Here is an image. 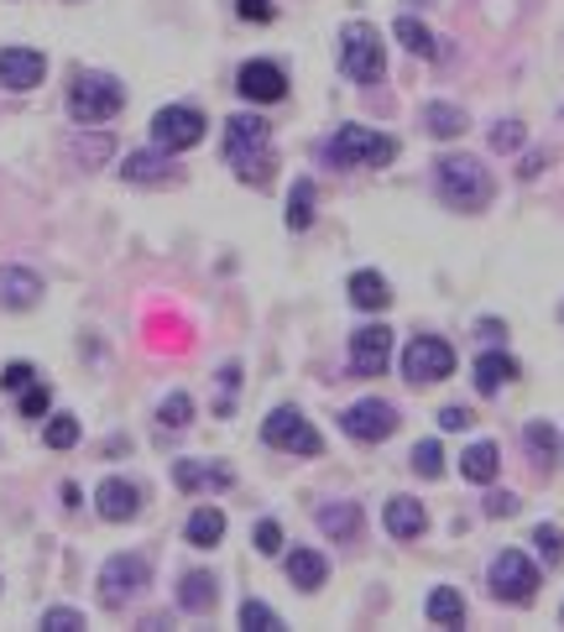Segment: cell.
<instances>
[{"mask_svg":"<svg viewBox=\"0 0 564 632\" xmlns=\"http://www.w3.org/2000/svg\"><path fill=\"white\" fill-rule=\"evenodd\" d=\"M434 188H439V199H445L449 210H460V214H481L496 194L486 163L466 157V152H449V157L434 163Z\"/></svg>","mask_w":564,"mask_h":632,"instance_id":"6da1fadb","label":"cell"},{"mask_svg":"<svg viewBox=\"0 0 564 632\" xmlns=\"http://www.w3.org/2000/svg\"><path fill=\"white\" fill-rule=\"evenodd\" d=\"M225 163L246 178V184H267L272 178V126L261 116H231L225 120Z\"/></svg>","mask_w":564,"mask_h":632,"instance_id":"7a4b0ae2","label":"cell"},{"mask_svg":"<svg viewBox=\"0 0 564 632\" xmlns=\"http://www.w3.org/2000/svg\"><path fill=\"white\" fill-rule=\"evenodd\" d=\"M126 105V84L116 73H73L69 84V116L79 126H105V120L120 116Z\"/></svg>","mask_w":564,"mask_h":632,"instance_id":"3957f363","label":"cell"},{"mask_svg":"<svg viewBox=\"0 0 564 632\" xmlns=\"http://www.w3.org/2000/svg\"><path fill=\"white\" fill-rule=\"evenodd\" d=\"M325 157L334 167H387L398 157V141L387 137V131H372V126H340L329 137Z\"/></svg>","mask_w":564,"mask_h":632,"instance_id":"277c9868","label":"cell"},{"mask_svg":"<svg viewBox=\"0 0 564 632\" xmlns=\"http://www.w3.org/2000/svg\"><path fill=\"white\" fill-rule=\"evenodd\" d=\"M340 69L355 84H376L387 73V52H381V37H376L372 22H345V32H340Z\"/></svg>","mask_w":564,"mask_h":632,"instance_id":"5b68a950","label":"cell"},{"mask_svg":"<svg viewBox=\"0 0 564 632\" xmlns=\"http://www.w3.org/2000/svg\"><path fill=\"white\" fill-rule=\"evenodd\" d=\"M492 596L496 601H507V607H528L533 596H539V586H543V575H539V564L528 560L522 549H502L492 560Z\"/></svg>","mask_w":564,"mask_h":632,"instance_id":"8992f818","label":"cell"},{"mask_svg":"<svg viewBox=\"0 0 564 632\" xmlns=\"http://www.w3.org/2000/svg\"><path fill=\"white\" fill-rule=\"evenodd\" d=\"M449 372H455V346H449V340H439V335L408 340V351H402V382L434 387V382H445Z\"/></svg>","mask_w":564,"mask_h":632,"instance_id":"52a82bcc","label":"cell"},{"mask_svg":"<svg viewBox=\"0 0 564 632\" xmlns=\"http://www.w3.org/2000/svg\"><path fill=\"white\" fill-rule=\"evenodd\" d=\"M261 440L272 449H287V455H319V449H325L319 429H314L298 408H272L267 423H261Z\"/></svg>","mask_w":564,"mask_h":632,"instance_id":"ba28073f","label":"cell"},{"mask_svg":"<svg viewBox=\"0 0 564 632\" xmlns=\"http://www.w3.org/2000/svg\"><path fill=\"white\" fill-rule=\"evenodd\" d=\"M146 586H152V564L141 560V554H116V560H105V570H99V601H105V607H126V601Z\"/></svg>","mask_w":564,"mask_h":632,"instance_id":"9c48e42d","label":"cell"},{"mask_svg":"<svg viewBox=\"0 0 564 632\" xmlns=\"http://www.w3.org/2000/svg\"><path fill=\"white\" fill-rule=\"evenodd\" d=\"M199 137H204V110H193V105H167L152 116L157 152H188V147H199Z\"/></svg>","mask_w":564,"mask_h":632,"instance_id":"30bf717a","label":"cell"},{"mask_svg":"<svg viewBox=\"0 0 564 632\" xmlns=\"http://www.w3.org/2000/svg\"><path fill=\"white\" fill-rule=\"evenodd\" d=\"M340 429L361 440V445H381V440H392V429H398V408L381 398H366V402H351L345 413H340Z\"/></svg>","mask_w":564,"mask_h":632,"instance_id":"8fae6325","label":"cell"},{"mask_svg":"<svg viewBox=\"0 0 564 632\" xmlns=\"http://www.w3.org/2000/svg\"><path fill=\"white\" fill-rule=\"evenodd\" d=\"M235 90H240V100H251V105H272V100L287 94V73H282V63H272V58H251V63H240V73H235Z\"/></svg>","mask_w":564,"mask_h":632,"instance_id":"7c38bea8","label":"cell"},{"mask_svg":"<svg viewBox=\"0 0 564 632\" xmlns=\"http://www.w3.org/2000/svg\"><path fill=\"white\" fill-rule=\"evenodd\" d=\"M43 73H47V58L37 47H0V90L26 94L43 84Z\"/></svg>","mask_w":564,"mask_h":632,"instance_id":"4fadbf2b","label":"cell"},{"mask_svg":"<svg viewBox=\"0 0 564 632\" xmlns=\"http://www.w3.org/2000/svg\"><path fill=\"white\" fill-rule=\"evenodd\" d=\"M392 361V329L387 325H366L351 335V372L361 376H381Z\"/></svg>","mask_w":564,"mask_h":632,"instance_id":"5bb4252c","label":"cell"},{"mask_svg":"<svg viewBox=\"0 0 564 632\" xmlns=\"http://www.w3.org/2000/svg\"><path fill=\"white\" fill-rule=\"evenodd\" d=\"M94 507H99V517H105V523H131V517L141 513V492L131 487V481L110 476V481H99V492H94Z\"/></svg>","mask_w":564,"mask_h":632,"instance_id":"9a60e30c","label":"cell"},{"mask_svg":"<svg viewBox=\"0 0 564 632\" xmlns=\"http://www.w3.org/2000/svg\"><path fill=\"white\" fill-rule=\"evenodd\" d=\"M381 523H387V534H392V539H402V543L428 534V513H423L419 496H392V502L381 507Z\"/></svg>","mask_w":564,"mask_h":632,"instance_id":"2e32d148","label":"cell"},{"mask_svg":"<svg viewBox=\"0 0 564 632\" xmlns=\"http://www.w3.org/2000/svg\"><path fill=\"white\" fill-rule=\"evenodd\" d=\"M43 299V278L32 272V267H0V308H11V314H22Z\"/></svg>","mask_w":564,"mask_h":632,"instance_id":"e0dca14e","label":"cell"},{"mask_svg":"<svg viewBox=\"0 0 564 632\" xmlns=\"http://www.w3.org/2000/svg\"><path fill=\"white\" fill-rule=\"evenodd\" d=\"M173 481L184 492H231V466H214V460H178L173 466Z\"/></svg>","mask_w":564,"mask_h":632,"instance_id":"ac0fdd59","label":"cell"},{"mask_svg":"<svg viewBox=\"0 0 564 632\" xmlns=\"http://www.w3.org/2000/svg\"><path fill=\"white\" fill-rule=\"evenodd\" d=\"M517 372H522V366H517V361L502 351V346H486V351L475 355V387H481L486 398H492V393H502L507 382H517Z\"/></svg>","mask_w":564,"mask_h":632,"instance_id":"d6986e66","label":"cell"},{"mask_svg":"<svg viewBox=\"0 0 564 632\" xmlns=\"http://www.w3.org/2000/svg\"><path fill=\"white\" fill-rule=\"evenodd\" d=\"M287 581L298 590H319L329 581V560L319 549H287Z\"/></svg>","mask_w":564,"mask_h":632,"instance_id":"ffe728a7","label":"cell"},{"mask_svg":"<svg viewBox=\"0 0 564 632\" xmlns=\"http://www.w3.org/2000/svg\"><path fill=\"white\" fill-rule=\"evenodd\" d=\"M120 178H126V184H173L178 167L167 163V157H157V152H131V157L120 163Z\"/></svg>","mask_w":564,"mask_h":632,"instance_id":"44dd1931","label":"cell"},{"mask_svg":"<svg viewBox=\"0 0 564 632\" xmlns=\"http://www.w3.org/2000/svg\"><path fill=\"white\" fill-rule=\"evenodd\" d=\"M351 304L366 308V314H381V308L392 304V288H387V278H381V272L361 267V272H351Z\"/></svg>","mask_w":564,"mask_h":632,"instance_id":"7402d4cb","label":"cell"},{"mask_svg":"<svg viewBox=\"0 0 564 632\" xmlns=\"http://www.w3.org/2000/svg\"><path fill=\"white\" fill-rule=\"evenodd\" d=\"M460 470H466V481H475V487H492L496 470H502V449H496L492 440H475V445L460 455Z\"/></svg>","mask_w":564,"mask_h":632,"instance_id":"603a6c76","label":"cell"},{"mask_svg":"<svg viewBox=\"0 0 564 632\" xmlns=\"http://www.w3.org/2000/svg\"><path fill=\"white\" fill-rule=\"evenodd\" d=\"M428 622L434 628H466V596L460 590H449V586H434L428 590Z\"/></svg>","mask_w":564,"mask_h":632,"instance_id":"cb8c5ba5","label":"cell"},{"mask_svg":"<svg viewBox=\"0 0 564 632\" xmlns=\"http://www.w3.org/2000/svg\"><path fill=\"white\" fill-rule=\"evenodd\" d=\"M184 539L193 543V549H214V543L225 539V513H220V507H199V513L184 523Z\"/></svg>","mask_w":564,"mask_h":632,"instance_id":"d4e9b609","label":"cell"},{"mask_svg":"<svg viewBox=\"0 0 564 632\" xmlns=\"http://www.w3.org/2000/svg\"><path fill=\"white\" fill-rule=\"evenodd\" d=\"M522 445H528V460L539 470H554V460H560V440H554V429L543 419H533L528 429H522Z\"/></svg>","mask_w":564,"mask_h":632,"instance_id":"484cf974","label":"cell"},{"mask_svg":"<svg viewBox=\"0 0 564 632\" xmlns=\"http://www.w3.org/2000/svg\"><path fill=\"white\" fill-rule=\"evenodd\" d=\"M178 607L184 611H210L214 607V575L210 570H188L178 581Z\"/></svg>","mask_w":564,"mask_h":632,"instance_id":"4316f807","label":"cell"},{"mask_svg":"<svg viewBox=\"0 0 564 632\" xmlns=\"http://www.w3.org/2000/svg\"><path fill=\"white\" fill-rule=\"evenodd\" d=\"M423 131L439 137V141L460 137V131H466V110H460V105H445V100H434V105L423 110Z\"/></svg>","mask_w":564,"mask_h":632,"instance_id":"83f0119b","label":"cell"},{"mask_svg":"<svg viewBox=\"0 0 564 632\" xmlns=\"http://www.w3.org/2000/svg\"><path fill=\"white\" fill-rule=\"evenodd\" d=\"M319 528L334 534V539H355L361 534V507L355 502H329V507H319Z\"/></svg>","mask_w":564,"mask_h":632,"instance_id":"f1b7e54d","label":"cell"},{"mask_svg":"<svg viewBox=\"0 0 564 632\" xmlns=\"http://www.w3.org/2000/svg\"><path fill=\"white\" fill-rule=\"evenodd\" d=\"M392 32H398V43L408 47L413 58H439V43H434V32H428L419 16H398V26H392Z\"/></svg>","mask_w":564,"mask_h":632,"instance_id":"f546056e","label":"cell"},{"mask_svg":"<svg viewBox=\"0 0 564 632\" xmlns=\"http://www.w3.org/2000/svg\"><path fill=\"white\" fill-rule=\"evenodd\" d=\"M314 225V178H298L287 194V231H308Z\"/></svg>","mask_w":564,"mask_h":632,"instance_id":"4dcf8cb0","label":"cell"},{"mask_svg":"<svg viewBox=\"0 0 564 632\" xmlns=\"http://www.w3.org/2000/svg\"><path fill=\"white\" fill-rule=\"evenodd\" d=\"M240 632H282V617L267 601H240Z\"/></svg>","mask_w":564,"mask_h":632,"instance_id":"1f68e13d","label":"cell"},{"mask_svg":"<svg viewBox=\"0 0 564 632\" xmlns=\"http://www.w3.org/2000/svg\"><path fill=\"white\" fill-rule=\"evenodd\" d=\"M47 449H73L79 445V440H84V429H79V419H73V413H58V419L47 423Z\"/></svg>","mask_w":564,"mask_h":632,"instance_id":"d6a6232c","label":"cell"},{"mask_svg":"<svg viewBox=\"0 0 564 632\" xmlns=\"http://www.w3.org/2000/svg\"><path fill=\"white\" fill-rule=\"evenodd\" d=\"M157 423H163V429H188V423H193V398H188V393H173V398H163V408H157Z\"/></svg>","mask_w":564,"mask_h":632,"instance_id":"836d02e7","label":"cell"},{"mask_svg":"<svg viewBox=\"0 0 564 632\" xmlns=\"http://www.w3.org/2000/svg\"><path fill=\"white\" fill-rule=\"evenodd\" d=\"M413 470H419L423 481H434V476L445 470V449H439V440H423V445H413Z\"/></svg>","mask_w":564,"mask_h":632,"instance_id":"e575fe53","label":"cell"},{"mask_svg":"<svg viewBox=\"0 0 564 632\" xmlns=\"http://www.w3.org/2000/svg\"><path fill=\"white\" fill-rule=\"evenodd\" d=\"M533 543H539L543 564H564V534L554 523H539V528H533Z\"/></svg>","mask_w":564,"mask_h":632,"instance_id":"d590c367","label":"cell"},{"mask_svg":"<svg viewBox=\"0 0 564 632\" xmlns=\"http://www.w3.org/2000/svg\"><path fill=\"white\" fill-rule=\"evenodd\" d=\"M522 137H528V126H522V120H496V126H492V152H517Z\"/></svg>","mask_w":564,"mask_h":632,"instance_id":"8d00e7d4","label":"cell"},{"mask_svg":"<svg viewBox=\"0 0 564 632\" xmlns=\"http://www.w3.org/2000/svg\"><path fill=\"white\" fill-rule=\"evenodd\" d=\"M84 628V611L79 607H52L43 617V632H79Z\"/></svg>","mask_w":564,"mask_h":632,"instance_id":"74e56055","label":"cell"},{"mask_svg":"<svg viewBox=\"0 0 564 632\" xmlns=\"http://www.w3.org/2000/svg\"><path fill=\"white\" fill-rule=\"evenodd\" d=\"M32 382H37V372H32L26 361H11V366L0 372V387H5V393H26Z\"/></svg>","mask_w":564,"mask_h":632,"instance_id":"f35d334b","label":"cell"},{"mask_svg":"<svg viewBox=\"0 0 564 632\" xmlns=\"http://www.w3.org/2000/svg\"><path fill=\"white\" fill-rule=\"evenodd\" d=\"M43 413H47V387L43 382H32V387L22 393V419H43Z\"/></svg>","mask_w":564,"mask_h":632,"instance_id":"ab89813d","label":"cell"},{"mask_svg":"<svg viewBox=\"0 0 564 632\" xmlns=\"http://www.w3.org/2000/svg\"><path fill=\"white\" fill-rule=\"evenodd\" d=\"M257 549L261 554H282V528L272 523V517H261L257 523Z\"/></svg>","mask_w":564,"mask_h":632,"instance_id":"60d3db41","label":"cell"},{"mask_svg":"<svg viewBox=\"0 0 564 632\" xmlns=\"http://www.w3.org/2000/svg\"><path fill=\"white\" fill-rule=\"evenodd\" d=\"M240 22H272V0H235Z\"/></svg>","mask_w":564,"mask_h":632,"instance_id":"b9f144b4","label":"cell"},{"mask_svg":"<svg viewBox=\"0 0 564 632\" xmlns=\"http://www.w3.org/2000/svg\"><path fill=\"white\" fill-rule=\"evenodd\" d=\"M439 429H445V434H460V429H470V408H455V402H449V408H439Z\"/></svg>","mask_w":564,"mask_h":632,"instance_id":"7bdbcfd3","label":"cell"},{"mask_svg":"<svg viewBox=\"0 0 564 632\" xmlns=\"http://www.w3.org/2000/svg\"><path fill=\"white\" fill-rule=\"evenodd\" d=\"M235 376H240V366H225V372H220V402H214V413H220V419H225V413H231V393H235Z\"/></svg>","mask_w":564,"mask_h":632,"instance_id":"ee69618b","label":"cell"},{"mask_svg":"<svg viewBox=\"0 0 564 632\" xmlns=\"http://www.w3.org/2000/svg\"><path fill=\"white\" fill-rule=\"evenodd\" d=\"M513 513H517V496H513V492L486 496V517H513Z\"/></svg>","mask_w":564,"mask_h":632,"instance_id":"f6af8a7d","label":"cell"},{"mask_svg":"<svg viewBox=\"0 0 564 632\" xmlns=\"http://www.w3.org/2000/svg\"><path fill=\"white\" fill-rule=\"evenodd\" d=\"M475 335H481L486 346H502V335H507V325H502V319H481V325H475Z\"/></svg>","mask_w":564,"mask_h":632,"instance_id":"bcb514c9","label":"cell"},{"mask_svg":"<svg viewBox=\"0 0 564 632\" xmlns=\"http://www.w3.org/2000/svg\"><path fill=\"white\" fill-rule=\"evenodd\" d=\"M79 502H84V492H79V487L69 481V487H63V507H79Z\"/></svg>","mask_w":564,"mask_h":632,"instance_id":"7dc6e473","label":"cell"},{"mask_svg":"<svg viewBox=\"0 0 564 632\" xmlns=\"http://www.w3.org/2000/svg\"><path fill=\"white\" fill-rule=\"evenodd\" d=\"M560 622H564V611H560Z\"/></svg>","mask_w":564,"mask_h":632,"instance_id":"c3c4849f","label":"cell"}]
</instances>
